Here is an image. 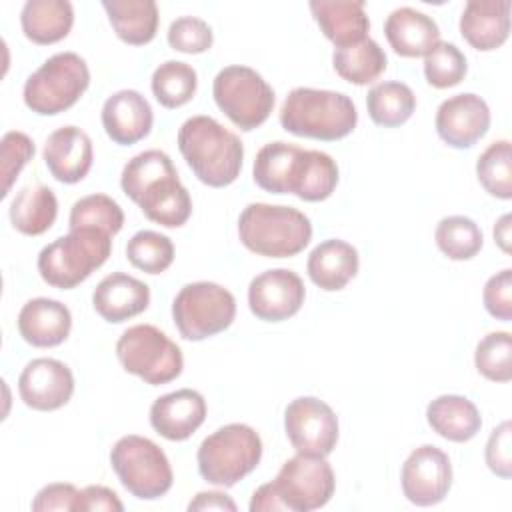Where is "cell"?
Returning a JSON list of instances; mask_svg holds the SVG:
<instances>
[{
    "instance_id": "cell-1",
    "label": "cell",
    "mask_w": 512,
    "mask_h": 512,
    "mask_svg": "<svg viewBox=\"0 0 512 512\" xmlns=\"http://www.w3.org/2000/svg\"><path fill=\"white\" fill-rule=\"evenodd\" d=\"M120 186L148 220L164 228H180L192 214V198L162 150H144L128 160Z\"/></svg>"
},
{
    "instance_id": "cell-2",
    "label": "cell",
    "mask_w": 512,
    "mask_h": 512,
    "mask_svg": "<svg viewBox=\"0 0 512 512\" xmlns=\"http://www.w3.org/2000/svg\"><path fill=\"white\" fill-rule=\"evenodd\" d=\"M178 148L194 176L212 188L232 184L242 170V140L210 116H192L178 130Z\"/></svg>"
},
{
    "instance_id": "cell-3",
    "label": "cell",
    "mask_w": 512,
    "mask_h": 512,
    "mask_svg": "<svg viewBox=\"0 0 512 512\" xmlns=\"http://www.w3.org/2000/svg\"><path fill=\"white\" fill-rule=\"evenodd\" d=\"M358 122V112L350 96L334 90L294 88L282 108L280 124L286 132L334 142L348 136Z\"/></svg>"
},
{
    "instance_id": "cell-4",
    "label": "cell",
    "mask_w": 512,
    "mask_h": 512,
    "mask_svg": "<svg viewBox=\"0 0 512 512\" xmlns=\"http://www.w3.org/2000/svg\"><path fill=\"white\" fill-rule=\"evenodd\" d=\"M240 242L266 258H290L302 252L312 238L310 218L280 204L252 202L238 218Z\"/></svg>"
},
{
    "instance_id": "cell-5",
    "label": "cell",
    "mask_w": 512,
    "mask_h": 512,
    "mask_svg": "<svg viewBox=\"0 0 512 512\" xmlns=\"http://www.w3.org/2000/svg\"><path fill=\"white\" fill-rule=\"evenodd\" d=\"M112 252V236L96 228H76L38 254V272L54 288L70 290L100 268Z\"/></svg>"
},
{
    "instance_id": "cell-6",
    "label": "cell",
    "mask_w": 512,
    "mask_h": 512,
    "mask_svg": "<svg viewBox=\"0 0 512 512\" xmlns=\"http://www.w3.org/2000/svg\"><path fill=\"white\" fill-rule=\"evenodd\" d=\"M262 458V440L258 432L240 422L226 424L206 436L198 448L200 476L222 488H230L248 476Z\"/></svg>"
},
{
    "instance_id": "cell-7",
    "label": "cell",
    "mask_w": 512,
    "mask_h": 512,
    "mask_svg": "<svg viewBox=\"0 0 512 512\" xmlns=\"http://www.w3.org/2000/svg\"><path fill=\"white\" fill-rule=\"evenodd\" d=\"M88 86L86 60L76 52H58L28 76L24 104L40 116H54L72 108Z\"/></svg>"
},
{
    "instance_id": "cell-8",
    "label": "cell",
    "mask_w": 512,
    "mask_h": 512,
    "mask_svg": "<svg viewBox=\"0 0 512 512\" xmlns=\"http://www.w3.org/2000/svg\"><path fill=\"white\" fill-rule=\"evenodd\" d=\"M110 464L122 486L138 500H156L172 488V466L150 438L122 436L110 450Z\"/></svg>"
},
{
    "instance_id": "cell-9",
    "label": "cell",
    "mask_w": 512,
    "mask_h": 512,
    "mask_svg": "<svg viewBox=\"0 0 512 512\" xmlns=\"http://www.w3.org/2000/svg\"><path fill=\"white\" fill-rule=\"evenodd\" d=\"M116 356L126 372L152 386L172 382L184 368L180 346L152 324L124 330L116 342Z\"/></svg>"
},
{
    "instance_id": "cell-10",
    "label": "cell",
    "mask_w": 512,
    "mask_h": 512,
    "mask_svg": "<svg viewBox=\"0 0 512 512\" xmlns=\"http://www.w3.org/2000/svg\"><path fill=\"white\" fill-rule=\"evenodd\" d=\"M216 106L244 132L262 126L274 108L272 86L248 66L222 68L212 84Z\"/></svg>"
},
{
    "instance_id": "cell-11",
    "label": "cell",
    "mask_w": 512,
    "mask_h": 512,
    "mask_svg": "<svg viewBox=\"0 0 512 512\" xmlns=\"http://www.w3.org/2000/svg\"><path fill=\"white\" fill-rule=\"evenodd\" d=\"M236 316V298L216 282H192L172 302V318L184 340H204L226 330Z\"/></svg>"
},
{
    "instance_id": "cell-12",
    "label": "cell",
    "mask_w": 512,
    "mask_h": 512,
    "mask_svg": "<svg viewBox=\"0 0 512 512\" xmlns=\"http://www.w3.org/2000/svg\"><path fill=\"white\" fill-rule=\"evenodd\" d=\"M272 486L286 510L310 512L328 504L334 494L336 480L326 458L296 454L282 464Z\"/></svg>"
},
{
    "instance_id": "cell-13",
    "label": "cell",
    "mask_w": 512,
    "mask_h": 512,
    "mask_svg": "<svg viewBox=\"0 0 512 512\" xmlns=\"http://www.w3.org/2000/svg\"><path fill=\"white\" fill-rule=\"evenodd\" d=\"M284 430L298 454L326 458L338 442V418L320 398L300 396L284 410Z\"/></svg>"
},
{
    "instance_id": "cell-14",
    "label": "cell",
    "mask_w": 512,
    "mask_h": 512,
    "mask_svg": "<svg viewBox=\"0 0 512 512\" xmlns=\"http://www.w3.org/2000/svg\"><path fill=\"white\" fill-rule=\"evenodd\" d=\"M400 484L404 496L416 506H432L446 498L452 486V464L444 450L422 444L402 464Z\"/></svg>"
},
{
    "instance_id": "cell-15",
    "label": "cell",
    "mask_w": 512,
    "mask_h": 512,
    "mask_svg": "<svg viewBox=\"0 0 512 512\" xmlns=\"http://www.w3.org/2000/svg\"><path fill=\"white\" fill-rule=\"evenodd\" d=\"M302 278L288 268H272L252 278L248 286L250 312L264 322H282L304 304Z\"/></svg>"
},
{
    "instance_id": "cell-16",
    "label": "cell",
    "mask_w": 512,
    "mask_h": 512,
    "mask_svg": "<svg viewBox=\"0 0 512 512\" xmlns=\"http://www.w3.org/2000/svg\"><path fill=\"white\" fill-rule=\"evenodd\" d=\"M18 394L32 410H58L74 394L72 370L56 358H34L20 372Z\"/></svg>"
},
{
    "instance_id": "cell-17",
    "label": "cell",
    "mask_w": 512,
    "mask_h": 512,
    "mask_svg": "<svg viewBox=\"0 0 512 512\" xmlns=\"http://www.w3.org/2000/svg\"><path fill=\"white\" fill-rule=\"evenodd\" d=\"M434 126L448 146L470 148L488 132L490 108L478 94H456L438 106Z\"/></svg>"
},
{
    "instance_id": "cell-18",
    "label": "cell",
    "mask_w": 512,
    "mask_h": 512,
    "mask_svg": "<svg viewBox=\"0 0 512 512\" xmlns=\"http://www.w3.org/2000/svg\"><path fill=\"white\" fill-rule=\"evenodd\" d=\"M308 164V150L290 142L264 144L254 160L252 178L270 194H296L302 188Z\"/></svg>"
},
{
    "instance_id": "cell-19",
    "label": "cell",
    "mask_w": 512,
    "mask_h": 512,
    "mask_svg": "<svg viewBox=\"0 0 512 512\" xmlns=\"http://www.w3.org/2000/svg\"><path fill=\"white\" fill-rule=\"evenodd\" d=\"M206 420V400L192 388L168 392L150 406V424L166 440L190 438Z\"/></svg>"
},
{
    "instance_id": "cell-20",
    "label": "cell",
    "mask_w": 512,
    "mask_h": 512,
    "mask_svg": "<svg viewBox=\"0 0 512 512\" xmlns=\"http://www.w3.org/2000/svg\"><path fill=\"white\" fill-rule=\"evenodd\" d=\"M42 156L58 182L76 184L92 168V140L78 126H62L46 138Z\"/></svg>"
},
{
    "instance_id": "cell-21",
    "label": "cell",
    "mask_w": 512,
    "mask_h": 512,
    "mask_svg": "<svg viewBox=\"0 0 512 512\" xmlns=\"http://www.w3.org/2000/svg\"><path fill=\"white\" fill-rule=\"evenodd\" d=\"M152 122V106L138 90H118L102 106V126L108 138L120 146H130L146 138Z\"/></svg>"
},
{
    "instance_id": "cell-22",
    "label": "cell",
    "mask_w": 512,
    "mask_h": 512,
    "mask_svg": "<svg viewBox=\"0 0 512 512\" xmlns=\"http://www.w3.org/2000/svg\"><path fill=\"white\" fill-rule=\"evenodd\" d=\"M150 304V288L124 272H112L98 282L92 294L94 310L110 324L142 314Z\"/></svg>"
},
{
    "instance_id": "cell-23",
    "label": "cell",
    "mask_w": 512,
    "mask_h": 512,
    "mask_svg": "<svg viewBox=\"0 0 512 512\" xmlns=\"http://www.w3.org/2000/svg\"><path fill=\"white\" fill-rule=\"evenodd\" d=\"M508 0H470L460 16V34L476 50L500 48L510 34Z\"/></svg>"
},
{
    "instance_id": "cell-24",
    "label": "cell",
    "mask_w": 512,
    "mask_h": 512,
    "mask_svg": "<svg viewBox=\"0 0 512 512\" xmlns=\"http://www.w3.org/2000/svg\"><path fill=\"white\" fill-rule=\"evenodd\" d=\"M72 328V314L66 304L52 298H32L18 314V332L24 342L36 348L62 344Z\"/></svg>"
},
{
    "instance_id": "cell-25",
    "label": "cell",
    "mask_w": 512,
    "mask_h": 512,
    "mask_svg": "<svg viewBox=\"0 0 512 512\" xmlns=\"http://www.w3.org/2000/svg\"><path fill=\"white\" fill-rule=\"evenodd\" d=\"M384 34L392 50L404 58L426 56L440 42L438 24L424 12L402 6L388 14Z\"/></svg>"
},
{
    "instance_id": "cell-26",
    "label": "cell",
    "mask_w": 512,
    "mask_h": 512,
    "mask_svg": "<svg viewBox=\"0 0 512 512\" xmlns=\"http://www.w3.org/2000/svg\"><path fill=\"white\" fill-rule=\"evenodd\" d=\"M308 6L322 34L336 48L368 38L370 20L364 12V0H312Z\"/></svg>"
},
{
    "instance_id": "cell-27",
    "label": "cell",
    "mask_w": 512,
    "mask_h": 512,
    "mask_svg": "<svg viewBox=\"0 0 512 512\" xmlns=\"http://www.w3.org/2000/svg\"><path fill=\"white\" fill-rule=\"evenodd\" d=\"M306 270L318 288L342 290L358 272V250L340 238L324 240L310 252Z\"/></svg>"
},
{
    "instance_id": "cell-28",
    "label": "cell",
    "mask_w": 512,
    "mask_h": 512,
    "mask_svg": "<svg viewBox=\"0 0 512 512\" xmlns=\"http://www.w3.org/2000/svg\"><path fill=\"white\" fill-rule=\"evenodd\" d=\"M426 420L438 436L450 442H468L482 426L476 404L458 394H442L434 398L426 408Z\"/></svg>"
},
{
    "instance_id": "cell-29",
    "label": "cell",
    "mask_w": 512,
    "mask_h": 512,
    "mask_svg": "<svg viewBox=\"0 0 512 512\" xmlns=\"http://www.w3.org/2000/svg\"><path fill=\"white\" fill-rule=\"evenodd\" d=\"M20 24L34 44H54L72 30L74 8L68 0H28L20 12Z\"/></svg>"
},
{
    "instance_id": "cell-30",
    "label": "cell",
    "mask_w": 512,
    "mask_h": 512,
    "mask_svg": "<svg viewBox=\"0 0 512 512\" xmlns=\"http://www.w3.org/2000/svg\"><path fill=\"white\" fill-rule=\"evenodd\" d=\"M102 8L122 42L142 46L154 40L158 30V6L154 0H104Z\"/></svg>"
},
{
    "instance_id": "cell-31",
    "label": "cell",
    "mask_w": 512,
    "mask_h": 512,
    "mask_svg": "<svg viewBox=\"0 0 512 512\" xmlns=\"http://www.w3.org/2000/svg\"><path fill=\"white\" fill-rule=\"evenodd\" d=\"M8 214L18 232L26 236H40L52 228L58 216V200L48 186H24L16 192Z\"/></svg>"
},
{
    "instance_id": "cell-32",
    "label": "cell",
    "mask_w": 512,
    "mask_h": 512,
    "mask_svg": "<svg viewBox=\"0 0 512 512\" xmlns=\"http://www.w3.org/2000/svg\"><path fill=\"white\" fill-rule=\"evenodd\" d=\"M386 54L380 44L372 38H364L362 42L334 48L332 64L336 74L356 86H364L374 82L386 70Z\"/></svg>"
},
{
    "instance_id": "cell-33",
    "label": "cell",
    "mask_w": 512,
    "mask_h": 512,
    "mask_svg": "<svg viewBox=\"0 0 512 512\" xmlns=\"http://www.w3.org/2000/svg\"><path fill=\"white\" fill-rule=\"evenodd\" d=\"M366 108L374 124L396 128L414 114L416 96L404 82H380L370 88L366 96Z\"/></svg>"
},
{
    "instance_id": "cell-34",
    "label": "cell",
    "mask_w": 512,
    "mask_h": 512,
    "mask_svg": "<svg viewBox=\"0 0 512 512\" xmlns=\"http://www.w3.org/2000/svg\"><path fill=\"white\" fill-rule=\"evenodd\" d=\"M152 94L164 108H180L198 88L196 70L180 60H166L152 74Z\"/></svg>"
},
{
    "instance_id": "cell-35",
    "label": "cell",
    "mask_w": 512,
    "mask_h": 512,
    "mask_svg": "<svg viewBox=\"0 0 512 512\" xmlns=\"http://www.w3.org/2000/svg\"><path fill=\"white\" fill-rule=\"evenodd\" d=\"M436 246L450 260H470L482 248V230L468 216H446L434 230Z\"/></svg>"
},
{
    "instance_id": "cell-36",
    "label": "cell",
    "mask_w": 512,
    "mask_h": 512,
    "mask_svg": "<svg viewBox=\"0 0 512 512\" xmlns=\"http://www.w3.org/2000/svg\"><path fill=\"white\" fill-rule=\"evenodd\" d=\"M482 188L500 200L512 198V148L508 140L492 142L476 160Z\"/></svg>"
},
{
    "instance_id": "cell-37",
    "label": "cell",
    "mask_w": 512,
    "mask_h": 512,
    "mask_svg": "<svg viewBox=\"0 0 512 512\" xmlns=\"http://www.w3.org/2000/svg\"><path fill=\"white\" fill-rule=\"evenodd\" d=\"M68 224L70 230L96 228L114 236L124 226V212L114 198L106 194H90L74 202Z\"/></svg>"
},
{
    "instance_id": "cell-38",
    "label": "cell",
    "mask_w": 512,
    "mask_h": 512,
    "mask_svg": "<svg viewBox=\"0 0 512 512\" xmlns=\"http://www.w3.org/2000/svg\"><path fill=\"white\" fill-rule=\"evenodd\" d=\"M126 258L146 274H160L174 262V244L166 234L140 230L128 240Z\"/></svg>"
},
{
    "instance_id": "cell-39",
    "label": "cell",
    "mask_w": 512,
    "mask_h": 512,
    "mask_svg": "<svg viewBox=\"0 0 512 512\" xmlns=\"http://www.w3.org/2000/svg\"><path fill=\"white\" fill-rule=\"evenodd\" d=\"M476 370L492 382H508L512 378V336L510 332L486 334L474 352Z\"/></svg>"
},
{
    "instance_id": "cell-40",
    "label": "cell",
    "mask_w": 512,
    "mask_h": 512,
    "mask_svg": "<svg viewBox=\"0 0 512 512\" xmlns=\"http://www.w3.org/2000/svg\"><path fill=\"white\" fill-rule=\"evenodd\" d=\"M468 70L466 56L452 42H438L424 56V76L434 88H450L464 80Z\"/></svg>"
},
{
    "instance_id": "cell-41",
    "label": "cell",
    "mask_w": 512,
    "mask_h": 512,
    "mask_svg": "<svg viewBox=\"0 0 512 512\" xmlns=\"http://www.w3.org/2000/svg\"><path fill=\"white\" fill-rule=\"evenodd\" d=\"M338 184L336 160L320 150H308V166L304 174L302 188L298 192L300 200L320 202L332 196Z\"/></svg>"
},
{
    "instance_id": "cell-42",
    "label": "cell",
    "mask_w": 512,
    "mask_h": 512,
    "mask_svg": "<svg viewBox=\"0 0 512 512\" xmlns=\"http://www.w3.org/2000/svg\"><path fill=\"white\" fill-rule=\"evenodd\" d=\"M214 42L208 22L196 16H180L168 28V44L184 54H202Z\"/></svg>"
},
{
    "instance_id": "cell-43",
    "label": "cell",
    "mask_w": 512,
    "mask_h": 512,
    "mask_svg": "<svg viewBox=\"0 0 512 512\" xmlns=\"http://www.w3.org/2000/svg\"><path fill=\"white\" fill-rule=\"evenodd\" d=\"M34 156V142L24 132H6L2 136V196H8L14 180Z\"/></svg>"
},
{
    "instance_id": "cell-44",
    "label": "cell",
    "mask_w": 512,
    "mask_h": 512,
    "mask_svg": "<svg viewBox=\"0 0 512 512\" xmlns=\"http://www.w3.org/2000/svg\"><path fill=\"white\" fill-rule=\"evenodd\" d=\"M484 308L502 322L512 320V270L504 268L488 278L482 292Z\"/></svg>"
},
{
    "instance_id": "cell-45",
    "label": "cell",
    "mask_w": 512,
    "mask_h": 512,
    "mask_svg": "<svg viewBox=\"0 0 512 512\" xmlns=\"http://www.w3.org/2000/svg\"><path fill=\"white\" fill-rule=\"evenodd\" d=\"M484 456H486L488 468L496 476H500V478L512 476V426H510V420H504L490 432Z\"/></svg>"
},
{
    "instance_id": "cell-46",
    "label": "cell",
    "mask_w": 512,
    "mask_h": 512,
    "mask_svg": "<svg viewBox=\"0 0 512 512\" xmlns=\"http://www.w3.org/2000/svg\"><path fill=\"white\" fill-rule=\"evenodd\" d=\"M78 488L68 482H54L38 490L32 500L34 512H50V510H76Z\"/></svg>"
},
{
    "instance_id": "cell-47",
    "label": "cell",
    "mask_w": 512,
    "mask_h": 512,
    "mask_svg": "<svg viewBox=\"0 0 512 512\" xmlns=\"http://www.w3.org/2000/svg\"><path fill=\"white\" fill-rule=\"evenodd\" d=\"M92 510H108V512H122L124 504L120 502L118 494L106 486H86L78 492L76 510L74 512H92Z\"/></svg>"
},
{
    "instance_id": "cell-48",
    "label": "cell",
    "mask_w": 512,
    "mask_h": 512,
    "mask_svg": "<svg viewBox=\"0 0 512 512\" xmlns=\"http://www.w3.org/2000/svg\"><path fill=\"white\" fill-rule=\"evenodd\" d=\"M188 510H236V502L218 490H210V492H198L194 496V500L188 504Z\"/></svg>"
},
{
    "instance_id": "cell-49",
    "label": "cell",
    "mask_w": 512,
    "mask_h": 512,
    "mask_svg": "<svg viewBox=\"0 0 512 512\" xmlns=\"http://www.w3.org/2000/svg\"><path fill=\"white\" fill-rule=\"evenodd\" d=\"M280 510H286V506L276 494L272 482L262 484L258 490H254L250 500V512H280Z\"/></svg>"
},
{
    "instance_id": "cell-50",
    "label": "cell",
    "mask_w": 512,
    "mask_h": 512,
    "mask_svg": "<svg viewBox=\"0 0 512 512\" xmlns=\"http://www.w3.org/2000/svg\"><path fill=\"white\" fill-rule=\"evenodd\" d=\"M494 240L498 246L508 254L510 252V214L500 216V220L494 226Z\"/></svg>"
}]
</instances>
